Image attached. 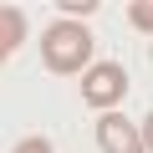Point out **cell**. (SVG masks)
Segmentation results:
<instances>
[{"label": "cell", "instance_id": "cell-1", "mask_svg": "<svg viewBox=\"0 0 153 153\" xmlns=\"http://www.w3.org/2000/svg\"><path fill=\"white\" fill-rule=\"evenodd\" d=\"M92 56H97V41H92V31H87L82 21H51V26L41 31V61H46V71H56V76L87 71Z\"/></svg>", "mask_w": 153, "mask_h": 153}, {"label": "cell", "instance_id": "cell-2", "mask_svg": "<svg viewBox=\"0 0 153 153\" xmlns=\"http://www.w3.org/2000/svg\"><path fill=\"white\" fill-rule=\"evenodd\" d=\"M82 97H87V107L112 112V107L128 97V71H123L117 61H92V66L82 71Z\"/></svg>", "mask_w": 153, "mask_h": 153}, {"label": "cell", "instance_id": "cell-3", "mask_svg": "<svg viewBox=\"0 0 153 153\" xmlns=\"http://www.w3.org/2000/svg\"><path fill=\"white\" fill-rule=\"evenodd\" d=\"M97 148H102V153H148V138H143L138 123H128L123 112H102V117H97Z\"/></svg>", "mask_w": 153, "mask_h": 153}, {"label": "cell", "instance_id": "cell-4", "mask_svg": "<svg viewBox=\"0 0 153 153\" xmlns=\"http://www.w3.org/2000/svg\"><path fill=\"white\" fill-rule=\"evenodd\" d=\"M26 41V10L21 5H0V66H5V56Z\"/></svg>", "mask_w": 153, "mask_h": 153}, {"label": "cell", "instance_id": "cell-5", "mask_svg": "<svg viewBox=\"0 0 153 153\" xmlns=\"http://www.w3.org/2000/svg\"><path fill=\"white\" fill-rule=\"evenodd\" d=\"M128 26H133L138 36L153 31V5H148V0H133V5H128Z\"/></svg>", "mask_w": 153, "mask_h": 153}, {"label": "cell", "instance_id": "cell-6", "mask_svg": "<svg viewBox=\"0 0 153 153\" xmlns=\"http://www.w3.org/2000/svg\"><path fill=\"white\" fill-rule=\"evenodd\" d=\"M10 153H51V138H21Z\"/></svg>", "mask_w": 153, "mask_h": 153}]
</instances>
